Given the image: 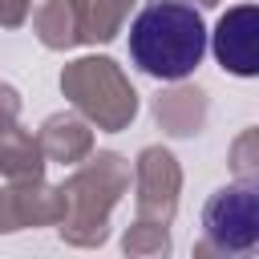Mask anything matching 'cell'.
Listing matches in <instances>:
<instances>
[{
  "instance_id": "obj_1",
  "label": "cell",
  "mask_w": 259,
  "mask_h": 259,
  "mask_svg": "<svg viewBox=\"0 0 259 259\" xmlns=\"http://www.w3.org/2000/svg\"><path fill=\"white\" fill-rule=\"evenodd\" d=\"M130 57L158 81H182L206 57V24L182 0H154L130 24Z\"/></svg>"
},
{
  "instance_id": "obj_2",
  "label": "cell",
  "mask_w": 259,
  "mask_h": 259,
  "mask_svg": "<svg viewBox=\"0 0 259 259\" xmlns=\"http://www.w3.org/2000/svg\"><path fill=\"white\" fill-rule=\"evenodd\" d=\"M206 243L231 255H259V182H231L202 206Z\"/></svg>"
},
{
  "instance_id": "obj_3",
  "label": "cell",
  "mask_w": 259,
  "mask_h": 259,
  "mask_svg": "<svg viewBox=\"0 0 259 259\" xmlns=\"http://www.w3.org/2000/svg\"><path fill=\"white\" fill-rule=\"evenodd\" d=\"M214 61L235 77H259V4H235L210 32Z\"/></svg>"
}]
</instances>
